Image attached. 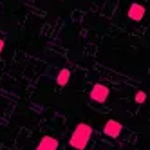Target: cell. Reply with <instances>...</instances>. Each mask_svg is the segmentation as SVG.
Segmentation results:
<instances>
[{
    "instance_id": "obj_1",
    "label": "cell",
    "mask_w": 150,
    "mask_h": 150,
    "mask_svg": "<svg viewBox=\"0 0 150 150\" xmlns=\"http://www.w3.org/2000/svg\"><path fill=\"white\" fill-rule=\"evenodd\" d=\"M92 137V127L87 123H78L72 130V136L69 137V145L74 150H85Z\"/></svg>"
},
{
    "instance_id": "obj_2",
    "label": "cell",
    "mask_w": 150,
    "mask_h": 150,
    "mask_svg": "<svg viewBox=\"0 0 150 150\" xmlns=\"http://www.w3.org/2000/svg\"><path fill=\"white\" fill-rule=\"evenodd\" d=\"M109 94H110V91H109L107 85L96 83L94 87L91 89V100L92 101H98V103H105L107 100H109Z\"/></svg>"
},
{
    "instance_id": "obj_3",
    "label": "cell",
    "mask_w": 150,
    "mask_h": 150,
    "mask_svg": "<svg viewBox=\"0 0 150 150\" xmlns=\"http://www.w3.org/2000/svg\"><path fill=\"white\" fill-rule=\"evenodd\" d=\"M121 130H123V125L120 121H116V120H109V121L105 123V127H103V134L109 136V137H112V139L120 137L121 136Z\"/></svg>"
},
{
    "instance_id": "obj_4",
    "label": "cell",
    "mask_w": 150,
    "mask_h": 150,
    "mask_svg": "<svg viewBox=\"0 0 150 150\" xmlns=\"http://www.w3.org/2000/svg\"><path fill=\"white\" fill-rule=\"evenodd\" d=\"M143 16H145V7L137 2L130 4V7H128V18L134 20V22H141Z\"/></svg>"
},
{
    "instance_id": "obj_5",
    "label": "cell",
    "mask_w": 150,
    "mask_h": 150,
    "mask_svg": "<svg viewBox=\"0 0 150 150\" xmlns=\"http://www.w3.org/2000/svg\"><path fill=\"white\" fill-rule=\"evenodd\" d=\"M36 150H58V139L52 136H44L40 139Z\"/></svg>"
},
{
    "instance_id": "obj_6",
    "label": "cell",
    "mask_w": 150,
    "mask_h": 150,
    "mask_svg": "<svg viewBox=\"0 0 150 150\" xmlns=\"http://www.w3.org/2000/svg\"><path fill=\"white\" fill-rule=\"evenodd\" d=\"M69 78H71V71H69V69H62V71L58 72L56 83L60 85V87H65V85L69 83Z\"/></svg>"
},
{
    "instance_id": "obj_7",
    "label": "cell",
    "mask_w": 150,
    "mask_h": 150,
    "mask_svg": "<svg viewBox=\"0 0 150 150\" xmlns=\"http://www.w3.org/2000/svg\"><path fill=\"white\" fill-rule=\"evenodd\" d=\"M134 100H136V103H145L146 101V94L143 91H137L136 96H134Z\"/></svg>"
},
{
    "instance_id": "obj_8",
    "label": "cell",
    "mask_w": 150,
    "mask_h": 150,
    "mask_svg": "<svg viewBox=\"0 0 150 150\" xmlns=\"http://www.w3.org/2000/svg\"><path fill=\"white\" fill-rule=\"evenodd\" d=\"M4 47H6V44H4V40L0 38V54H2V51H4Z\"/></svg>"
}]
</instances>
